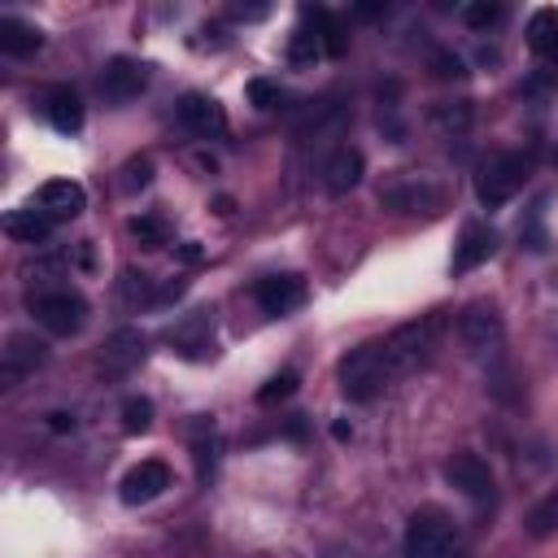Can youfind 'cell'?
<instances>
[{
	"instance_id": "1",
	"label": "cell",
	"mask_w": 558,
	"mask_h": 558,
	"mask_svg": "<svg viewBox=\"0 0 558 558\" xmlns=\"http://www.w3.org/2000/svg\"><path fill=\"white\" fill-rule=\"evenodd\" d=\"M340 392L349 401H371L379 397L388 384H392V371H388V357H384V340H366L357 349H349L340 357Z\"/></svg>"
},
{
	"instance_id": "2",
	"label": "cell",
	"mask_w": 558,
	"mask_h": 558,
	"mask_svg": "<svg viewBox=\"0 0 558 558\" xmlns=\"http://www.w3.org/2000/svg\"><path fill=\"white\" fill-rule=\"evenodd\" d=\"M436 331H440V318H436V314H423V318H414V323H401V327L384 340V357H388L392 379H397V375H410L414 366L427 362V353H432V344H436Z\"/></svg>"
},
{
	"instance_id": "3",
	"label": "cell",
	"mask_w": 558,
	"mask_h": 558,
	"mask_svg": "<svg viewBox=\"0 0 558 558\" xmlns=\"http://www.w3.org/2000/svg\"><path fill=\"white\" fill-rule=\"evenodd\" d=\"M523 179H527V157L523 153H493L475 174V196H480V205L501 209L523 187Z\"/></svg>"
},
{
	"instance_id": "4",
	"label": "cell",
	"mask_w": 558,
	"mask_h": 558,
	"mask_svg": "<svg viewBox=\"0 0 558 558\" xmlns=\"http://www.w3.org/2000/svg\"><path fill=\"white\" fill-rule=\"evenodd\" d=\"M458 336L466 344L471 357L480 362H501V344H506V327H501V314L493 305H466L462 318H458Z\"/></svg>"
},
{
	"instance_id": "5",
	"label": "cell",
	"mask_w": 558,
	"mask_h": 558,
	"mask_svg": "<svg viewBox=\"0 0 558 558\" xmlns=\"http://www.w3.org/2000/svg\"><path fill=\"white\" fill-rule=\"evenodd\" d=\"M31 314H35V323H39L44 331H52V336H74V331L87 323V301H83L78 292H70V288H61V292H39V296H31Z\"/></svg>"
},
{
	"instance_id": "6",
	"label": "cell",
	"mask_w": 558,
	"mask_h": 558,
	"mask_svg": "<svg viewBox=\"0 0 558 558\" xmlns=\"http://www.w3.org/2000/svg\"><path fill=\"white\" fill-rule=\"evenodd\" d=\"M449 541H453V523L445 519V510L423 506V510L410 514V523H405V558H436Z\"/></svg>"
},
{
	"instance_id": "7",
	"label": "cell",
	"mask_w": 558,
	"mask_h": 558,
	"mask_svg": "<svg viewBox=\"0 0 558 558\" xmlns=\"http://www.w3.org/2000/svg\"><path fill=\"white\" fill-rule=\"evenodd\" d=\"M174 118H179V126H183L187 135H196V140H218V135H227V113H222V105H218L214 96H205V92H183V96L174 100Z\"/></svg>"
},
{
	"instance_id": "8",
	"label": "cell",
	"mask_w": 558,
	"mask_h": 558,
	"mask_svg": "<svg viewBox=\"0 0 558 558\" xmlns=\"http://www.w3.org/2000/svg\"><path fill=\"white\" fill-rule=\"evenodd\" d=\"M445 480H449L466 501H493V471H488V462H484L480 453H471V449L449 453Z\"/></svg>"
},
{
	"instance_id": "9",
	"label": "cell",
	"mask_w": 558,
	"mask_h": 558,
	"mask_svg": "<svg viewBox=\"0 0 558 558\" xmlns=\"http://www.w3.org/2000/svg\"><path fill=\"white\" fill-rule=\"evenodd\" d=\"M166 488H170V466H166L161 458H144L140 466H131V471L122 475L118 497H122L126 506H144V501L161 497Z\"/></svg>"
},
{
	"instance_id": "10",
	"label": "cell",
	"mask_w": 558,
	"mask_h": 558,
	"mask_svg": "<svg viewBox=\"0 0 558 558\" xmlns=\"http://www.w3.org/2000/svg\"><path fill=\"white\" fill-rule=\"evenodd\" d=\"M148 87V65L144 61H135V57H113V61H105V70H100V92L109 96V100H135L140 92Z\"/></svg>"
},
{
	"instance_id": "11",
	"label": "cell",
	"mask_w": 558,
	"mask_h": 558,
	"mask_svg": "<svg viewBox=\"0 0 558 558\" xmlns=\"http://www.w3.org/2000/svg\"><path fill=\"white\" fill-rule=\"evenodd\" d=\"M253 296H257L262 314L283 318V314H292V310L305 301V279H301V275H266V279L253 288Z\"/></svg>"
},
{
	"instance_id": "12",
	"label": "cell",
	"mask_w": 558,
	"mask_h": 558,
	"mask_svg": "<svg viewBox=\"0 0 558 558\" xmlns=\"http://www.w3.org/2000/svg\"><path fill=\"white\" fill-rule=\"evenodd\" d=\"M497 253V231L488 222H466L458 244H453V275H466L475 266H484Z\"/></svg>"
},
{
	"instance_id": "13",
	"label": "cell",
	"mask_w": 558,
	"mask_h": 558,
	"mask_svg": "<svg viewBox=\"0 0 558 558\" xmlns=\"http://www.w3.org/2000/svg\"><path fill=\"white\" fill-rule=\"evenodd\" d=\"M35 205H39V214H48V218L57 222V218L83 214V209H87V192H83V183H74V179H48V183L35 192Z\"/></svg>"
},
{
	"instance_id": "14",
	"label": "cell",
	"mask_w": 558,
	"mask_h": 558,
	"mask_svg": "<svg viewBox=\"0 0 558 558\" xmlns=\"http://www.w3.org/2000/svg\"><path fill=\"white\" fill-rule=\"evenodd\" d=\"M323 183H327V192L331 196H344V192H353L357 183H362V153L357 148H336L331 157H327V166H323Z\"/></svg>"
},
{
	"instance_id": "15",
	"label": "cell",
	"mask_w": 558,
	"mask_h": 558,
	"mask_svg": "<svg viewBox=\"0 0 558 558\" xmlns=\"http://www.w3.org/2000/svg\"><path fill=\"white\" fill-rule=\"evenodd\" d=\"M44 113H48V122H52L61 135L83 131V100H78L74 87H52V92L44 96Z\"/></svg>"
},
{
	"instance_id": "16",
	"label": "cell",
	"mask_w": 558,
	"mask_h": 558,
	"mask_svg": "<svg viewBox=\"0 0 558 558\" xmlns=\"http://www.w3.org/2000/svg\"><path fill=\"white\" fill-rule=\"evenodd\" d=\"M44 344L39 340H26V336H13L9 340V349H4V388H13L26 371H35V366H44Z\"/></svg>"
},
{
	"instance_id": "17",
	"label": "cell",
	"mask_w": 558,
	"mask_h": 558,
	"mask_svg": "<svg viewBox=\"0 0 558 558\" xmlns=\"http://www.w3.org/2000/svg\"><path fill=\"white\" fill-rule=\"evenodd\" d=\"M39 44H44V35H39L31 22H22V17H0V52H9V57H31Z\"/></svg>"
},
{
	"instance_id": "18",
	"label": "cell",
	"mask_w": 558,
	"mask_h": 558,
	"mask_svg": "<svg viewBox=\"0 0 558 558\" xmlns=\"http://www.w3.org/2000/svg\"><path fill=\"white\" fill-rule=\"evenodd\" d=\"M4 231H9L13 240H22V244H44V240L52 235V218L39 214V209H13V214L4 218Z\"/></svg>"
},
{
	"instance_id": "19",
	"label": "cell",
	"mask_w": 558,
	"mask_h": 558,
	"mask_svg": "<svg viewBox=\"0 0 558 558\" xmlns=\"http://www.w3.org/2000/svg\"><path fill=\"white\" fill-rule=\"evenodd\" d=\"M527 48L536 57H558V9H536L527 17Z\"/></svg>"
},
{
	"instance_id": "20",
	"label": "cell",
	"mask_w": 558,
	"mask_h": 558,
	"mask_svg": "<svg viewBox=\"0 0 558 558\" xmlns=\"http://www.w3.org/2000/svg\"><path fill=\"white\" fill-rule=\"evenodd\" d=\"M301 13H305V22H314V31L323 35V52H327V57H344V52H349V35H344V26H340L336 13H327V9H301Z\"/></svg>"
},
{
	"instance_id": "21",
	"label": "cell",
	"mask_w": 558,
	"mask_h": 558,
	"mask_svg": "<svg viewBox=\"0 0 558 558\" xmlns=\"http://www.w3.org/2000/svg\"><path fill=\"white\" fill-rule=\"evenodd\" d=\"M192 458H196V475H201V480H209V475H214V466H218V432H214V423H209V418L192 423Z\"/></svg>"
},
{
	"instance_id": "22",
	"label": "cell",
	"mask_w": 558,
	"mask_h": 558,
	"mask_svg": "<svg viewBox=\"0 0 558 558\" xmlns=\"http://www.w3.org/2000/svg\"><path fill=\"white\" fill-rule=\"evenodd\" d=\"M523 532H527L532 541H549V536L558 532V488L545 493V497L523 514Z\"/></svg>"
},
{
	"instance_id": "23",
	"label": "cell",
	"mask_w": 558,
	"mask_h": 558,
	"mask_svg": "<svg viewBox=\"0 0 558 558\" xmlns=\"http://www.w3.org/2000/svg\"><path fill=\"white\" fill-rule=\"evenodd\" d=\"M140 357H144V336L140 331L122 327V331L109 336V344H105V362L109 366H135Z\"/></svg>"
},
{
	"instance_id": "24",
	"label": "cell",
	"mask_w": 558,
	"mask_h": 558,
	"mask_svg": "<svg viewBox=\"0 0 558 558\" xmlns=\"http://www.w3.org/2000/svg\"><path fill=\"white\" fill-rule=\"evenodd\" d=\"M318 57H327V52H323V35H318L314 26H296L292 39H288V61H292V65H314Z\"/></svg>"
},
{
	"instance_id": "25",
	"label": "cell",
	"mask_w": 558,
	"mask_h": 558,
	"mask_svg": "<svg viewBox=\"0 0 558 558\" xmlns=\"http://www.w3.org/2000/svg\"><path fill=\"white\" fill-rule=\"evenodd\" d=\"M126 231H131V240H135L140 248H161V244H170V227H166L157 214H135V218L126 222Z\"/></svg>"
},
{
	"instance_id": "26",
	"label": "cell",
	"mask_w": 558,
	"mask_h": 558,
	"mask_svg": "<svg viewBox=\"0 0 558 558\" xmlns=\"http://www.w3.org/2000/svg\"><path fill=\"white\" fill-rule=\"evenodd\" d=\"M432 126L445 131V135H462L471 126V105L466 100H453V105H436L432 109Z\"/></svg>"
},
{
	"instance_id": "27",
	"label": "cell",
	"mask_w": 558,
	"mask_h": 558,
	"mask_svg": "<svg viewBox=\"0 0 558 558\" xmlns=\"http://www.w3.org/2000/svg\"><path fill=\"white\" fill-rule=\"evenodd\" d=\"M153 427V401L148 397H126L122 401V432L126 436H140Z\"/></svg>"
},
{
	"instance_id": "28",
	"label": "cell",
	"mask_w": 558,
	"mask_h": 558,
	"mask_svg": "<svg viewBox=\"0 0 558 558\" xmlns=\"http://www.w3.org/2000/svg\"><path fill=\"white\" fill-rule=\"evenodd\" d=\"M462 22L471 31H488L493 22H501V4L497 0H471V4H462Z\"/></svg>"
},
{
	"instance_id": "29",
	"label": "cell",
	"mask_w": 558,
	"mask_h": 558,
	"mask_svg": "<svg viewBox=\"0 0 558 558\" xmlns=\"http://www.w3.org/2000/svg\"><path fill=\"white\" fill-rule=\"evenodd\" d=\"M296 384H301V375H296V371H279V375H270V379L262 384L257 401H262V405H275V401H283V397H292V392H296Z\"/></svg>"
},
{
	"instance_id": "30",
	"label": "cell",
	"mask_w": 558,
	"mask_h": 558,
	"mask_svg": "<svg viewBox=\"0 0 558 558\" xmlns=\"http://www.w3.org/2000/svg\"><path fill=\"white\" fill-rule=\"evenodd\" d=\"M248 105H257V109H279V100H283V92H279V83H270V78H248Z\"/></svg>"
},
{
	"instance_id": "31",
	"label": "cell",
	"mask_w": 558,
	"mask_h": 558,
	"mask_svg": "<svg viewBox=\"0 0 558 558\" xmlns=\"http://www.w3.org/2000/svg\"><path fill=\"white\" fill-rule=\"evenodd\" d=\"M148 183H153V161L148 157H131L122 166V187L135 192V187H148Z\"/></svg>"
},
{
	"instance_id": "32",
	"label": "cell",
	"mask_w": 558,
	"mask_h": 558,
	"mask_svg": "<svg viewBox=\"0 0 558 558\" xmlns=\"http://www.w3.org/2000/svg\"><path fill=\"white\" fill-rule=\"evenodd\" d=\"M432 74L436 78H466V61L458 52H436L432 57Z\"/></svg>"
},
{
	"instance_id": "33",
	"label": "cell",
	"mask_w": 558,
	"mask_h": 558,
	"mask_svg": "<svg viewBox=\"0 0 558 558\" xmlns=\"http://www.w3.org/2000/svg\"><path fill=\"white\" fill-rule=\"evenodd\" d=\"M519 240L532 248V253H541L545 248V231H541V214H532L523 227H519Z\"/></svg>"
},
{
	"instance_id": "34",
	"label": "cell",
	"mask_w": 558,
	"mask_h": 558,
	"mask_svg": "<svg viewBox=\"0 0 558 558\" xmlns=\"http://www.w3.org/2000/svg\"><path fill=\"white\" fill-rule=\"evenodd\" d=\"M270 13V4H231V17H240V22H262Z\"/></svg>"
},
{
	"instance_id": "35",
	"label": "cell",
	"mask_w": 558,
	"mask_h": 558,
	"mask_svg": "<svg viewBox=\"0 0 558 558\" xmlns=\"http://www.w3.org/2000/svg\"><path fill=\"white\" fill-rule=\"evenodd\" d=\"M174 257H179V262H187V266H196V262L205 257V248H201L196 240H187V244H179V248H174Z\"/></svg>"
},
{
	"instance_id": "36",
	"label": "cell",
	"mask_w": 558,
	"mask_h": 558,
	"mask_svg": "<svg viewBox=\"0 0 558 558\" xmlns=\"http://www.w3.org/2000/svg\"><path fill=\"white\" fill-rule=\"evenodd\" d=\"M48 427H52V432H74V414L57 410V414H48Z\"/></svg>"
},
{
	"instance_id": "37",
	"label": "cell",
	"mask_w": 558,
	"mask_h": 558,
	"mask_svg": "<svg viewBox=\"0 0 558 558\" xmlns=\"http://www.w3.org/2000/svg\"><path fill=\"white\" fill-rule=\"evenodd\" d=\"M436 558H466V549H462V545H458V541H449V545H445V549H440V554H436Z\"/></svg>"
},
{
	"instance_id": "38",
	"label": "cell",
	"mask_w": 558,
	"mask_h": 558,
	"mask_svg": "<svg viewBox=\"0 0 558 558\" xmlns=\"http://www.w3.org/2000/svg\"><path fill=\"white\" fill-rule=\"evenodd\" d=\"M214 209H218V214H222V218H227V214H231V209H235V201H231V196H218V201H214Z\"/></svg>"
},
{
	"instance_id": "39",
	"label": "cell",
	"mask_w": 558,
	"mask_h": 558,
	"mask_svg": "<svg viewBox=\"0 0 558 558\" xmlns=\"http://www.w3.org/2000/svg\"><path fill=\"white\" fill-rule=\"evenodd\" d=\"M331 436H336V440H349V436H353V427H349V423H331Z\"/></svg>"
}]
</instances>
